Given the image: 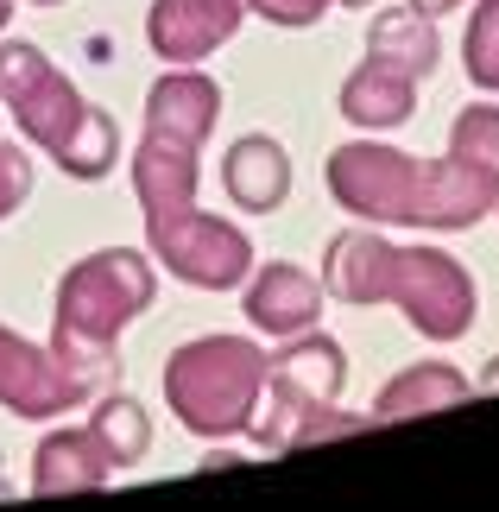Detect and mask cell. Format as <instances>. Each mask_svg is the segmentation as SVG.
Wrapping results in <instances>:
<instances>
[{"instance_id": "7", "label": "cell", "mask_w": 499, "mask_h": 512, "mask_svg": "<svg viewBox=\"0 0 499 512\" xmlns=\"http://www.w3.org/2000/svg\"><path fill=\"white\" fill-rule=\"evenodd\" d=\"M266 354L247 336H196L165 361V405L190 437H234L253 424Z\"/></svg>"}, {"instance_id": "14", "label": "cell", "mask_w": 499, "mask_h": 512, "mask_svg": "<svg viewBox=\"0 0 499 512\" xmlns=\"http://www.w3.org/2000/svg\"><path fill=\"white\" fill-rule=\"evenodd\" d=\"M468 380L443 361H417L411 373H398V380H386V392L373 399V424H398V418H430V411H449L468 399Z\"/></svg>"}, {"instance_id": "16", "label": "cell", "mask_w": 499, "mask_h": 512, "mask_svg": "<svg viewBox=\"0 0 499 512\" xmlns=\"http://www.w3.org/2000/svg\"><path fill=\"white\" fill-rule=\"evenodd\" d=\"M95 430L108 437V449H114V462H139L146 456V443H152V424H146V411H139L127 392H102V405H95V418H89Z\"/></svg>"}, {"instance_id": "21", "label": "cell", "mask_w": 499, "mask_h": 512, "mask_svg": "<svg viewBox=\"0 0 499 512\" xmlns=\"http://www.w3.org/2000/svg\"><path fill=\"white\" fill-rule=\"evenodd\" d=\"M411 7H417V13H430V19H436V13H449V7H462V0H411Z\"/></svg>"}, {"instance_id": "1", "label": "cell", "mask_w": 499, "mask_h": 512, "mask_svg": "<svg viewBox=\"0 0 499 512\" xmlns=\"http://www.w3.org/2000/svg\"><path fill=\"white\" fill-rule=\"evenodd\" d=\"M222 121V83L203 70H171L146 95V133L133 152V190L146 209V241L158 266L177 272L184 285L228 291L247 285L253 272V241L234 222L196 215V152Z\"/></svg>"}, {"instance_id": "4", "label": "cell", "mask_w": 499, "mask_h": 512, "mask_svg": "<svg viewBox=\"0 0 499 512\" xmlns=\"http://www.w3.org/2000/svg\"><path fill=\"white\" fill-rule=\"evenodd\" d=\"M0 95H7L19 133H26L32 146H45L57 159V171L83 177V184L114 171V159H121V127H114V114L89 108L83 95H76V83L38 45H26V38H7V45H0Z\"/></svg>"}, {"instance_id": "9", "label": "cell", "mask_w": 499, "mask_h": 512, "mask_svg": "<svg viewBox=\"0 0 499 512\" xmlns=\"http://www.w3.org/2000/svg\"><path fill=\"white\" fill-rule=\"evenodd\" d=\"M241 13L247 0H152L146 38L171 64H196V57H209L215 45H228L241 32Z\"/></svg>"}, {"instance_id": "2", "label": "cell", "mask_w": 499, "mask_h": 512, "mask_svg": "<svg viewBox=\"0 0 499 512\" xmlns=\"http://www.w3.org/2000/svg\"><path fill=\"white\" fill-rule=\"evenodd\" d=\"M329 190L335 203L367 222H417V228H474L499 203V171L449 159L417 165L411 152L348 140L329 152Z\"/></svg>"}, {"instance_id": "5", "label": "cell", "mask_w": 499, "mask_h": 512, "mask_svg": "<svg viewBox=\"0 0 499 512\" xmlns=\"http://www.w3.org/2000/svg\"><path fill=\"white\" fill-rule=\"evenodd\" d=\"M152 291H158L152 260L133 253V247H108V253L76 260L64 272V285H57L51 348L108 386L114 367H121V361H114V342H121V329L152 304Z\"/></svg>"}, {"instance_id": "3", "label": "cell", "mask_w": 499, "mask_h": 512, "mask_svg": "<svg viewBox=\"0 0 499 512\" xmlns=\"http://www.w3.org/2000/svg\"><path fill=\"white\" fill-rule=\"evenodd\" d=\"M323 272L342 304H398L430 342H455L474 329V279L443 247H392L386 234L348 228L329 241Z\"/></svg>"}, {"instance_id": "11", "label": "cell", "mask_w": 499, "mask_h": 512, "mask_svg": "<svg viewBox=\"0 0 499 512\" xmlns=\"http://www.w3.org/2000/svg\"><path fill=\"white\" fill-rule=\"evenodd\" d=\"M241 310H247V323L259 336H304V329H316V317H323V285H316L304 266L272 260L247 279Z\"/></svg>"}, {"instance_id": "13", "label": "cell", "mask_w": 499, "mask_h": 512, "mask_svg": "<svg viewBox=\"0 0 499 512\" xmlns=\"http://www.w3.org/2000/svg\"><path fill=\"white\" fill-rule=\"evenodd\" d=\"M411 108H417V76L386 64V57H373V51L342 83V114L354 127H398V121H411Z\"/></svg>"}, {"instance_id": "12", "label": "cell", "mask_w": 499, "mask_h": 512, "mask_svg": "<svg viewBox=\"0 0 499 512\" xmlns=\"http://www.w3.org/2000/svg\"><path fill=\"white\" fill-rule=\"evenodd\" d=\"M222 184L234 196V209H253V215L278 209L291 196V159H285V146H278L272 133H247V140H234L228 159H222Z\"/></svg>"}, {"instance_id": "24", "label": "cell", "mask_w": 499, "mask_h": 512, "mask_svg": "<svg viewBox=\"0 0 499 512\" xmlns=\"http://www.w3.org/2000/svg\"><path fill=\"white\" fill-rule=\"evenodd\" d=\"M342 7H373V0H342Z\"/></svg>"}, {"instance_id": "20", "label": "cell", "mask_w": 499, "mask_h": 512, "mask_svg": "<svg viewBox=\"0 0 499 512\" xmlns=\"http://www.w3.org/2000/svg\"><path fill=\"white\" fill-rule=\"evenodd\" d=\"M247 7L259 13V19H272V26H316L335 0H247Z\"/></svg>"}, {"instance_id": "17", "label": "cell", "mask_w": 499, "mask_h": 512, "mask_svg": "<svg viewBox=\"0 0 499 512\" xmlns=\"http://www.w3.org/2000/svg\"><path fill=\"white\" fill-rule=\"evenodd\" d=\"M449 152H455V159H468V165L499 171V108L474 102V108L455 114V127H449Z\"/></svg>"}, {"instance_id": "6", "label": "cell", "mask_w": 499, "mask_h": 512, "mask_svg": "<svg viewBox=\"0 0 499 512\" xmlns=\"http://www.w3.org/2000/svg\"><path fill=\"white\" fill-rule=\"evenodd\" d=\"M348 380V361H342V342L316 336H285V348L266 354V386H259V405H253V437L266 449H297V443H316V437H342V430H361V418H335V392Z\"/></svg>"}, {"instance_id": "10", "label": "cell", "mask_w": 499, "mask_h": 512, "mask_svg": "<svg viewBox=\"0 0 499 512\" xmlns=\"http://www.w3.org/2000/svg\"><path fill=\"white\" fill-rule=\"evenodd\" d=\"M114 449L95 424L83 430H51L45 443L32 449V494L38 500H64V494H95L114 475Z\"/></svg>"}, {"instance_id": "23", "label": "cell", "mask_w": 499, "mask_h": 512, "mask_svg": "<svg viewBox=\"0 0 499 512\" xmlns=\"http://www.w3.org/2000/svg\"><path fill=\"white\" fill-rule=\"evenodd\" d=\"M7 19H13V0H0V32H7Z\"/></svg>"}, {"instance_id": "26", "label": "cell", "mask_w": 499, "mask_h": 512, "mask_svg": "<svg viewBox=\"0 0 499 512\" xmlns=\"http://www.w3.org/2000/svg\"><path fill=\"white\" fill-rule=\"evenodd\" d=\"M493 209H499V203H493Z\"/></svg>"}, {"instance_id": "22", "label": "cell", "mask_w": 499, "mask_h": 512, "mask_svg": "<svg viewBox=\"0 0 499 512\" xmlns=\"http://www.w3.org/2000/svg\"><path fill=\"white\" fill-rule=\"evenodd\" d=\"M481 392H499V361L487 367V380H481Z\"/></svg>"}, {"instance_id": "8", "label": "cell", "mask_w": 499, "mask_h": 512, "mask_svg": "<svg viewBox=\"0 0 499 512\" xmlns=\"http://www.w3.org/2000/svg\"><path fill=\"white\" fill-rule=\"evenodd\" d=\"M95 392H102L95 373L64 361L57 348H32L26 336L0 329V405L7 411H19V418H57V411H76Z\"/></svg>"}, {"instance_id": "19", "label": "cell", "mask_w": 499, "mask_h": 512, "mask_svg": "<svg viewBox=\"0 0 499 512\" xmlns=\"http://www.w3.org/2000/svg\"><path fill=\"white\" fill-rule=\"evenodd\" d=\"M26 196H32V159H26L19 146L0 140V222H7V215L26 203Z\"/></svg>"}, {"instance_id": "25", "label": "cell", "mask_w": 499, "mask_h": 512, "mask_svg": "<svg viewBox=\"0 0 499 512\" xmlns=\"http://www.w3.org/2000/svg\"><path fill=\"white\" fill-rule=\"evenodd\" d=\"M38 7H64V0H38Z\"/></svg>"}, {"instance_id": "18", "label": "cell", "mask_w": 499, "mask_h": 512, "mask_svg": "<svg viewBox=\"0 0 499 512\" xmlns=\"http://www.w3.org/2000/svg\"><path fill=\"white\" fill-rule=\"evenodd\" d=\"M468 76L481 89H499V0H481L468 19Z\"/></svg>"}, {"instance_id": "15", "label": "cell", "mask_w": 499, "mask_h": 512, "mask_svg": "<svg viewBox=\"0 0 499 512\" xmlns=\"http://www.w3.org/2000/svg\"><path fill=\"white\" fill-rule=\"evenodd\" d=\"M367 51H373V57H386V64H398V70H411L417 83H424V76L436 70V57H443V38H436V19H430V13H417L411 0H405V7H392V13H379V19H373Z\"/></svg>"}]
</instances>
